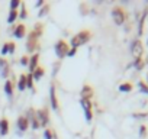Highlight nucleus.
I'll use <instances>...</instances> for the list:
<instances>
[{"label":"nucleus","mask_w":148,"mask_h":139,"mask_svg":"<svg viewBox=\"0 0 148 139\" xmlns=\"http://www.w3.org/2000/svg\"><path fill=\"white\" fill-rule=\"evenodd\" d=\"M34 86V78H32V76L29 74L28 77H26V87H32Z\"/></svg>","instance_id":"obj_18"},{"label":"nucleus","mask_w":148,"mask_h":139,"mask_svg":"<svg viewBox=\"0 0 148 139\" xmlns=\"http://www.w3.org/2000/svg\"><path fill=\"white\" fill-rule=\"evenodd\" d=\"M28 123H29V120L26 119V117H19L18 119V127H19V130H26L28 129Z\"/></svg>","instance_id":"obj_9"},{"label":"nucleus","mask_w":148,"mask_h":139,"mask_svg":"<svg viewBox=\"0 0 148 139\" xmlns=\"http://www.w3.org/2000/svg\"><path fill=\"white\" fill-rule=\"evenodd\" d=\"M131 52H132L134 58H136V59L141 58V55H142V44H141L139 39H136V41L132 42V45H131Z\"/></svg>","instance_id":"obj_2"},{"label":"nucleus","mask_w":148,"mask_h":139,"mask_svg":"<svg viewBox=\"0 0 148 139\" xmlns=\"http://www.w3.org/2000/svg\"><path fill=\"white\" fill-rule=\"evenodd\" d=\"M147 64H148V55H147Z\"/></svg>","instance_id":"obj_28"},{"label":"nucleus","mask_w":148,"mask_h":139,"mask_svg":"<svg viewBox=\"0 0 148 139\" xmlns=\"http://www.w3.org/2000/svg\"><path fill=\"white\" fill-rule=\"evenodd\" d=\"M5 91H6V94H9V96H12V94H13L12 81H6V83H5Z\"/></svg>","instance_id":"obj_14"},{"label":"nucleus","mask_w":148,"mask_h":139,"mask_svg":"<svg viewBox=\"0 0 148 139\" xmlns=\"http://www.w3.org/2000/svg\"><path fill=\"white\" fill-rule=\"evenodd\" d=\"M0 76L2 77H6L8 76V73H9V65H8V62L5 61V59H0Z\"/></svg>","instance_id":"obj_8"},{"label":"nucleus","mask_w":148,"mask_h":139,"mask_svg":"<svg viewBox=\"0 0 148 139\" xmlns=\"http://www.w3.org/2000/svg\"><path fill=\"white\" fill-rule=\"evenodd\" d=\"M6 52H8V44H6V45L3 46V49H2V54H6Z\"/></svg>","instance_id":"obj_27"},{"label":"nucleus","mask_w":148,"mask_h":139,"mask_svg":"<svg viewBox=\"0 0 148 139\" xmlns=\"http://www.w3.org/2000/svg\"><path fill=\"white\" fill-rule=\"evenodd\" d=\"M44 136H45V139H51V138H52V133H51L49 130H45V133H44Z\"/></svg>","instance_id":"obj_22"},{"label":"nucleus","mask_w":148,"mask_h":139,"mask_svg":"<svg viewBox=\"0 0 148 139\" xmlns=\"http://www.w3.org/2000/svg\"><path fill=\"white\" fill-rule=\"evenodd\" d=\"M28 62H29V59H28L26 57H23V58L21 59V64H22V65H28Z\"/></svg>","instance_id":"obj_23"},{"label":"nucleus","mask_w":148,"mask_h":139,"mask_svg":"<svg viewBox=\"0 0 148 139\" xmlns=\"http://www.w3.org/2000/svg\"><path fill=\"white\" fill-rule=\"evenodd\" d=\"M74 54H76V48H73L71 51H68V52H67V55H74Z\"/></svg>","instance_id":"obj_26"},{"label":"nucleus","mask_w":148,"mask_h":139,"mask_svg":"<svg viewBox=\"0 0 148 139\" xmlns=\"http://www.w3.org/2000/svg\"><path fill=\"white\" fill-rule=\"evenodd\" d=\"M42 74H44V71H42L41 68H38V70H36V74H35V78H41Z\"/></svg>","instance_id":"obj_21"},{"label":"nucleus","mask_w":148,"mask_h":139,"mask_svg":"<svg viewBox=\"0 0 148 139\" xmlns=\"http://www.w3.org/2000/svg\"><path fill=\"white\" fill-rule=\"evenodd\" d=\"M131 89H132V87H131V84H122V86L119 87V90H121V91H129Z\"/></svg>","instance_id":"obj_19"},{"label":"nucleus","mask_w":148,"mask_h":139,"mask_svg":"<svg viewBox=\"0 0 148 139\" xmlns=\"http://www.w3.org/2000/svg\"><path fill=\"white\" fill-rule=\"evenodd\" d=\"M19 5H21V3H19V0H12V2H10V10H15Z\"/></svg>","instance_id":"obj_17"},{"label":"nucleus","mask_w":148,"mask_h":139,"mask_svg":"<svg viewBox=\"0 0 148 139\" xmlns=\"http://www.w3.org/2000/svg\"><path fill=\"white\" fill-rule=\"evenodd\" d=\"M82 106H83V109H84L86 119L90 122V120H92V113H90V107H92V104H90V100H87V99H82Z\"/></svg>","instance_id":"obj_6"},{"label":"nucleus","mask_w":148,"mask_h":139,"mask_svg":"<svg viewBox=\"0 0 148 139\" xmlns=\"http://www.w3.org/2000/svg\"><path fill=\"white\" fill-rule=\"evenodd\" d=\"M55 52H57V55H58L60 58H64V57L67 55V52H68V45H67L64 41L57 42V45H55Z\"/></svg>","instance_id":"obj_3"},{"label":"nucleus","mask_w":148,"mask_h":139,"mask_svg":"<svg viewBox=\"0 0 148 139\" xmlns=\"http://www.w3.org/2000/svg\"><path fill=\"white\" fill-rule=\"evenodd\" d=\"M147 44H148V39H147Z\"/></svg>","instance_id":"obj_29"},{"label":"nucleus","mask_w":148,"mask_h":139,"mask_svg":"<svg viewBox=\"0 0 148 139\" xmlns=\"http://www.w3.org/2000/svg\"><path fill=\"white\" fill-rule=\"evenodd\" d=\"M18 18V12L16 10H10V13H9V18H8V22L9 23H12L15 19Z\"/></svg>","instance_id":"obj_16"},{"label":"nucleus","mask_w":148,"mask_h":139,"mask_svg":"<svg viewBox=\"0 0 148 139\" xmlns=\"http://www.w3.org/2000/svg\"><path fill=\"white\" fill-rule=\"evenodd\" d=\"M147 78H148V76H147Z\"/></svg>","instance_id":"obj_30"},{"label":"nucleus","mask_w":148,"mask_h":139,"mask_svg":"<svg viewBox=\"0 0 148 139\" xmlns=\"http://www.w3.org/2000/svg\"><path fill=\"white\" fill-rule=\"evenodd\" d=\"M35 117H36V120H38L39 126H45V125H47V122H48V114H47V112H45V110H38Z\"/></svg>","instance_id":"obj_5"},{"label":"nucleus","mask_w":148,"mask_h":139,"mask_svg":"<svg viewBox=\"0 0 148 139\" xmlns=\"http://www.w3.org/2000/svg\"><path fill=\"white\" fill-rule=\"evenodd\" d=\"M23 35H25V26H23V25H19V26L15 29V36H16V38H23Z\"/></svg>","instance_id":"obj_12"},{"label":"nucleus","mask_w":148,"mask_h":139,"mask_svg":"<svg viewBox=\"0 0 148 139\" xmlns=\"http://www.w3.org/2000/svg\"><path fill=\"white\" fill-rule=\"evenodd\" d=\"M8 52H10V54L15 52V44H8Z\"/></svg>","instance_id":"obj_20"},{"label":"nucleus","mask_w":148,"mask_h":139,"mask_svg":"<svg viewBox=\"0 0 148 139\" xmlns=\"http://www.w3.org/2000/svg\"><path fill=\"white\" fill-rule=\"evenodd\" d=\"M0 129H2V130H0V133H2V135H6L8 133V129H9V123H8V120H2V122H0Z\"/></svg>","instance_id":"obj_13"},{"label":"nucleus","mask_w":148,"mask_h":139,"mask_svg":"<svg viewBox=\"0 0 148 139\" xmlns=\"http://www.w3.org/2000/svg\"><path fill=\"white\" fill-rule=\"evenodd\" d=\"M21 18H22V19H25V18H26V10H25V7L22 9V13H21Z\"/></svg>","instance_id":"obj_25"},{"label":"nucleus","mask_w":148,"mask_h":139,"mask_svg":"<svg viewBox=\"0 0 148 139\" xmlns=\"http://www.w3.org/2000/svg\"><path fill=\"white\" fill-rule=\"evenodd\" d=\"M49 97H51L52 109L57 110V109H58V103H57V97H55V89H54V86H51V89H49Z\"/></svg>","instance_id":"obj_7"},{"label":"nucleus","mask_w":148,"mask_h":139,"mask_svg":"<svg viewBox=\"0 0 148 139\" xmlns=\"http://www.w3.org/2000/svg\"><path fill=\"white\" fill-rule=\"evenodd\" d=\"M93 94V90L89 87V86H86V87H83V90H82V99H90V96Z\"/></svg>","instance_id":"obj_10"},{"label":"nucleus","mask_w":148,"mask_h":139,"mask_svg":"<svg viewBox=\"0 0 148 139\" xmlns=\"http://www.w3.org/2000/svg\"><path fill=\"white\" fill-rule=\"evenodd\" d=\"M89 38H90V33L89 32H80V33H77L76 36L71 39V46L73 48H77V46L86 44L89 41Z\"/></svg>","instance_id":"obj_1"},{"label":"nucleus","mask_w":148,"mask_h":139,"mask_svg":"<svg viewBox=\"0 0 148 139\" xmlns=\"http://www.w3.org/2000/svg\"><path fill=\"white\" fill-rule=\"evenodd\" d=\"M48 12V6H45V7H42V10H41V13H39V16H44L45 13Z\"/></svg>","instance_id":"obj_24"},{"label":"nucleus","mask_w":148,"mask_h":139,"mask_svg":"<svg viewBox=\"0 0 148 139\" xmlns=\"http://www.w3.org/2000/svg\"><path fill=\"white\" fill-rule=\"evenodd\" d=\"M36 64H38V55L35 54L31 59H29V71L31 73H34L35 71V67H36Z\"/></svg>","instance_id":"obj_11"},{"label":"nucleus","mask_w":148,"mask_h":139,"mask_svg":"<svg viewBox=\"0 0 148 139\" xmlns=\"http://www.w3.org/2000/svg\"><path fill=\"white\" fill-rule=\"evenodd\" d=\"M25 89H26V77L21 76V78H19V90H25Z\"/></svg>","instance_id":"obj_15"},{"label":"nucleus","mask_w":148,"mask_h":139,"mask_svg":"<svg viewBox=\"0 0 148 139\" xmlns=\"http://www.w3.org/2000/svg\"><path fill=\"white\" fill-rule=\"evenodd\" d=\"M112 18H113V20H115L116 25H122L123 20H125V15H123L122 9H118V7L112 10Z\"/></svg>","instance_id":"obj_4"}]
</instances>
